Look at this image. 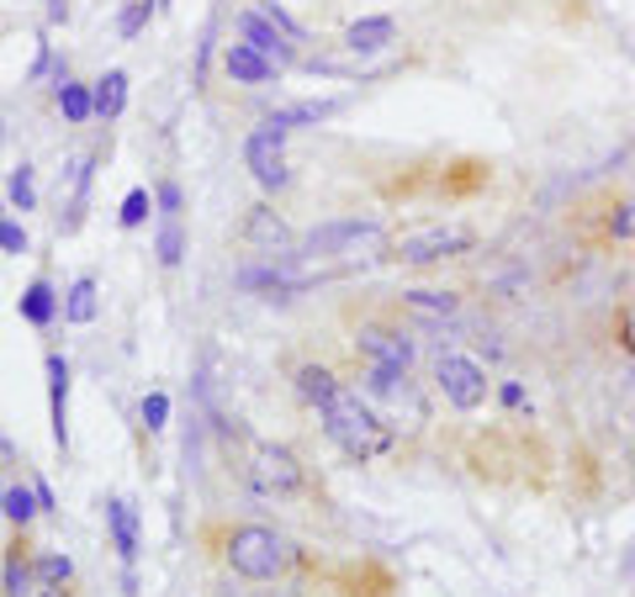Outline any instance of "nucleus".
<instances>
[{
	"label": "nucleus",
	"mask_w": 635,
	"mask_h": 597,
	"mask_svg": "<svg viewBox=\"0 0 635 597\" xmlns=\"http://www.w3.org/2000/svg\"><path fill=\"white\" fill-rule=\"evenodd\" d=\"M222 555H228L233 576H244V582H275V576L292 566V545H287L275 528H266V524L233 528V534H228V545H222Z\"/></svg>",
	"instance_id": "3"
},
{
	"label": "nucleus",
	"mask_w": 635,
	"mask_h": 597,
	"mask_svg": "<svg viewBox=\"0 0 635 597\" xmlns=\"http://www.w3.org/2000/svg\"><path fill=\"white\" fill-rule=\"evenodd\" d=\"M0 513H6V519H11L17 528H27L32 519H38V513H43V507H38V492H32V486L11 481V486H0Z\"/></svg>",
	"instance_id": "21"
},
{
	"label": "nucleus",
	"mask_w": 635,
	"mask_h": 597,
	"mask_svg": "<svg viewBox=\"0 0 635 597\" xmlns=\"http://www.w3.org/2000/svg\"><path fill=\"white\" fill-rule=\"evenodd\" d=\"M292 381H296V397H302L308 407H323L329 397H334V391H340L334 370H329V365H313V359H308V365H296Z\"/></svg>",
	"instance_id": "19"
},
{
	"label": "nucleus",
	"mask_w": 635,
	"mask_h": 597,
	"mask_svg": "<svg viewBox=\"0 0 635 597\" xmlns=\"http://www.w3.org/2000/svg\"><path fill=\"white\" fill-rule=\"evenodd\" d=\"M49 64H53V49H49V43H38V64H32V80H43V74H49Z\"/></svg>",
	"instance_id": "37"
},
{
	"label": "nucleus",
	"mask_w": 635,
	"mask_h": 597,
	"mask_svg": "<svg viewBox=\"0 0 635 597\" xmlns=\"http://www.w3.org/2000/svg\"><path fill=\"white\" fill-rule=\"evenodd\" d=\"M239 239H244L249 254H260V260H281V254H292V228H287V217L275 212V207H249L244 212V228H239Z\"/></svg>",
	"instance_id": "9"
},
{
	"label": "nucleus",
	"mask_w": 635,
	"mask_h": 597,
	"mask_svg": "<svg viewBox=\"0 0 635 597\" xmlns=\"http://www.w3.org/2000/svg\"><path fill=\"white\" fill-rule=\"evenodd\" d=\"M180 207H186L180 186H175V180H165V186L154 191V212H159V217H180Z\"/></svg>",
	"instance_id": "33"
},
{
	"label": "nucleus",
	"mask_w": 635,
	"mask_h": 597,
	"mask_svg": "<svg viewBox=\"0 0 635 597\" xmlns=\"http://www.w3.org/2000/svg\"><path fill=\"white\" fill-rule=\"evenodd\" d=\"M154 11H159L154 0H133L123 17H117V38H127V43H133V38H138V32H144L148 22H154Z\"/></svg>",
	"instance_id": "29"
},
{
	"label": "nucleus",
	"mask_w": 635,
	"mask_h": 597,
	"mask_svg": "<svg viewBox=\"0 0 635 597\" xmlns=\"http://www.w3.org/2000/svg\"><path fill=\"white\" fill-rule=\"evenodd\" d=\"M254 11H260V17H266L270 27H281V32H287L292 43H308V27L296 22V17L287 11V6H281V0H254Z\"/></svg>",
	"instance_id": "27"
},
{
	"label": "nucleus",
	"mask_w": 635,
	"mask_h": 597,
	"mask_svg": "<svg viewBox=\"0 0 635 597\" xmlns=\"http://www.w3.org/2000/svg\"><path fill=\"white\" fill-rule=\"evenodd\" d=\"M233 27H239V38H244V43H254V49L266 53V59H275L281 70H287V64H296V43L287 38V32H281V27H270L266 17L254 11V6H244Z\"/></svg>",
	"instance_id": "11"
},
{
	"label": "nucleus",
	"mask_w": 635,
	"mask_h": 597,
	"mask_svg": "<svg viewBox=\"0 0 635 597\" xmlns=\"http://www.w3.org/2000/svg\"><path fill=\"white\" fill-rule=\"evenodd\" d=\"M340 112V101H302V106H287V112H275L281 127H302V122H323Z\"/></svg>",
	"instance_id": "28"
},
{
	"label": "nucleus",
	"mask_w": 635,
	"mask_h": 597,
	"mask_svg": "<svg viewBox=\"0 0 635 597\" xmlns=\"http://www.w3.org/2000/svg\"><path fill=\"white\" fill-rule=\"evenodd\" d=\"M70 576H74V561H70V555H59V549H49V555H38V561H32V582H38L43 593H59Z\"/></svg>",
	"instance_id": "22"
},
{
	"label": "nucleus",
	"mask_w": 635,
	"mask_h": 597,
	"mask_svg": "<svg viewBox=\"0 0 635 597\" xmlns=\"http://www.w3.org/2000/svg\"><path fill=\"white\" fill-rule=\"evenodd\" d=\"M96 275H80L70 291H64V323H74V328H85V323H96Z\"/></svg>",
	"instance_id": "20"
},
{
	"label": "nucleus",
	"mask_w": 635,
	"mask_h": 597,
	"mask_svg": "<svg viewBox=\"0 0 635 597\" xmlns=\"http://www.w3.org/2000/svg\"><path fill=\"white\" fill-rule=\"evenodd\" d=\"M222 70H228V80H233V85H270V80L281 74V64H275V59H266L254 43H244V38H239V43H228V49H222Z\"/></svg>",
	"instance_id": "13"
},
{
	"label": "nucleus",
	"mask_w": 635,
	"mask_h": 597,
	"mask_svg": "<svg viewBox=\"0 0 635 597\" xmlns=\"http://www.w3.org/2000/svg\"><path fill=\"white\" fill-rule=\"evenodd\" d=\"M138 418H144L148 433H159L165 423H170V397H165V391H144V402H138Z\"/></svg>",
	"instance_id": "30"
},
{
	"label": "nucleus",
	"mask_w": 635,
	"mask_h": 597,
	"mask_svg": "<svg viewBox=\"0 0 635 597\" xmlns=\"http://www.w3.org/2000/svg\"><path fill=\"white\" fill-rule=\"evenodd\" d=\"M620 344L635 355V302H625V307H620Z\"/></svg>",
	"instance_id": "34"
},
{
	"label": "nucleus",
	"mask_w": 635,
	"mask_h": 597,
	"mask_svg": "<svg viewBox=\"0 0 635 597\" xmlns=\"http://www.w3.org/2000/svg\"><path fill=\"white\" fill-rule=\"evenodd\" d=\"M43 17H49V27H64L70 22V0H43Z\"/></svg>",
	"instance_id": "35"
},
{
	"label": "nucleus",
	"mask_w": 635,
	"mask_h": 597,
	"mask_svg": "<svg viewBox=\"0 0 635 597\" xmlns=\"http://www.w3.org/2000/svg\"><path fill=\"white\" fill-rule=\"evenodd\" d=\"M466 249H471V228H461V222H435V228H414V233H403V239L392 243V260L424 270V264L456 260V254H466Z\"/></svg>",
	"instance_id": "4"
},
{
	"label": "nucleus",
	"mask_w": 635,
	"mask_h": 597,
	"mask_svg": "<svg viewBox=\"0 0 635 597\" xmlns=\"http://www.w3.org/2000/svg\"><path fill=\"white\" fill-rule=\"evenodd\" d=\"M610 239H614V243H635V196L614 201V212H610Z\"/></svg>",
	"instance_id": "31"
},
{
	"label": "nucleus",
	"mask_w": 635,
	"mask_h": 597,
	"mask_svg": "<svg viewBox=\"0 0 635 597\" xmlns=\"http://www.w3.org/2000/svg\"><path fill=\"white\" fill-rule=\"evenodd\" d=\"M127 96H133V80H127V70H106L96 80V117L117 122L127 112Z\"/></svg>",
	"instance_id": "18"
},
{
	"label": "nucleus",
	"mask_w": 635,
	"mask_h": 597,
	"mask_svg": "<svg viewBox=\"0 0 635 597\" xmlns=\"http://www.w3.org/2000/svg\"><path fill=\"white\" fill-rule=\"evenodd\" d=\"M27 587H32V566H27L22 545H11V555H6V582H0V597H27Z\"/></svg>",
	"instance_id": "26"
},
{
	"label": "nucleus",
	"mask_w": 635,
	"mask_h": 597,
	"mask_svg": "<svg viewBox=\"0 0 635 597\" xmlns=\"http://www.w3.org/2000/svg\"><path fill=\"white\" fill-rule=\"evenodd\" d=\"M355 349L366 355V365H392V370H414L418 344L392 323H361L355 328Z\"/></svg>",
	"instance_id": "8"
},
{
	"label": "nucleus",
	"mask_w": 635,
	"mask_h": 597,
	"mask_svg": "<svg viewBox=\"0 0 635 597\" xmlns=\"http://www.w3.org/2000/svg\"><path fill=\"white\" fill-rule=\"evenodd\" d=\"M435 386H440V397L456 407V412H477L492 391L488 370L471 355H461V349H445V355L435 359Z\"/></svg>",
	"instance_id": "5"
},
{
	"label": "nucleus",
	"mask_w": 635,
	"mask_h": 597,
	"mask_svg": "<svg viewBox=\"0 0 635 597\" xmlns=\"http://www.w3.org/2000/svg\"><path fill=\"white\" fill-rule=\"evenodd\" d=\"M43 370H49V418H53V444L59 450H70V359L64 355H49L43 359Z\"/></svg>",
	"instance_id": "12"
},
{
	"label": "nucleus",
	"mask_w": 635,
	"mask_h": 597,
	"mask_svg": "<svg viewBox=\"0 0 635 597\" xmlns=\"http://www.w3.org/2000/svg\"><path fill=\"white\" fill-rule=\"evenodd\" d=\"M53 101H59V112L70 127H85V122L96 117V85H80L70 70L53 74Z\"/></svg>",
	"instance_id": "14"
},
{
	"label": "nucleus",
	"mask_w": 635,
	"mask_h": 597,
	"mask_svg": "<svg viewBox=\"0 0 635 597\" xmlns=\"http://www.w3.org/2000/svg\"><path fill=\"white\" fill-rule=\"evenodd\" d=\"M397 43V22L392 17H361V22L344 27V49L350 53H382Z\"/></svg>",
	"instance_id": "16"
},
{
	"label": "nucleus",
	"mask_w": 635,
	"mask_h": 597,
	"mask_svg": "<svg viewBox=\"0 0 635 597\" xmlns=\"http://www.w3.org/2000/svg\"><path fill=\"white\" fill-rule=\"evenodd\" d=\"M0 144H6V117H0Z\"/></svg>",
	"instance_id": "40"
},
{
	"label": "nucleus",
	"mask_w": 635,
	"mask_h": 597,
	"mask_svg": "<svg viewBox=\"0 0 635 597\" xmlns=\"http://www.w3.org/2000/svg\"><path fill=\"white\" fill-rule=\"evenodd\" d=\"M17 312H22V323H32V328H49L53 317L64 312V296H59V291L49 286V281H32V286L22 291Z\"/></svg>",
	"instance_id": "17"
},
{
	"label": "nucleus",
	"mask_w": 635,
	"mask_h": 597,
	"mask_svg": "<svg viewBox=\"0 0 635 597\" xmlns=\"http://www.w3.org/2000/svg\"><path fill=\"white\" fill-rule=\"evenodd\" d=\"M6 212H11V201H0V222H6Z\"/></svg>",
	"instance_id": "39"
},
{
	"label": "nucleus",
	"mask_w": 635,
	"mask_h": 597,
	"mask_svg": "<svg viewBox=\"0 0 635 597\" xmlns=\"http://www.w3.org/2000/svg\"><path fill=\"white\" fill-rule=\"evenodd\" d=\"M302 481H308V471H302V460L287 444H254V454H249V486L260 498H296Z\"/></svg>",
	"instance_id": "6"
},
{
	"label": "nucleus",
	"mask_w": 635,
	"mask_h": 597,
	"mask_svg": "<svg viewBox=\"0 0 635 597\" xmlns=\"http://www.w3.org/2000/svg\"><path fill=\"white\" fill-rule=\"evenodd\" d=\"M397 302H403V312H408L414 323H424V328H445V323L461 317V296H456V291H440V286H414V291H403Z\"/></svg>",
	"instance_id": "10"
},
{
	"label": "nucleus",
	"mask_w": 635,
	"mask_h": 597,
	"mask_svg": "<svg viewBox=\"0 0 635 597\" xmlns=\"http://www.w3.org/2000/svg\"><path fill=\"white\" fill-rule=\"evenodd\" d=\"M32 492H38V507H43V513H59V498H53L49 481H32Z\"/></svg>",
	"instance_id": "36"
},
{
	"label": "nucleus",
	"mask_w": 635,
	"mask_h": 597,
	"mask_svg": "<svg viewBox=\"0 0 635 597\" xmlns=\"http://www.w3.org/2000/svg\"><path fill=\"white\" fill-rule=\"evenodd\" d=\"M287 133H292V127H281L275 117H266L244 138V165H249V175H254L266 191H287V180H292V169H287V159H281Z\"/></svg>",
	"instance_id": "7"
},
{
	"label": "nucleus",
	"mask_w": 635,
	"mask_h": 597,
	"mask_svg": "<svg viewBox=\"0 0 635 597\" xmlns=\"http://www.w3.org/2000/svg\"><path fill=\"white\" fill-rule=\"evenodd\" d=\"M27 249H32V239H27V228H22V222H11V217H6V222H0V254H27Z\"/></svg>",
	"instance_id": "32"
},
{
	"label": "nucleus",
	"mask_w": 635,
	"mask_h": 597,
	"mask_svg": "<svg viewBox=\"0 0 635 597\" xmlns=\"http://www.w3.org/2000/svg\"><path fill=\"white\" fill-rule=\"evenodd\" d=\"M148 212H154V191H148V186H133V191L123 196V207H117V222L133 233V228L148 222Z\"/></svg>",
	"instance_id": "25"
},
{
	"label": "nucleus",
	"mask_w": 635,
	"mask_h": 597,
	"mask_svg": "<svg viewBox=\"0 0 635 597\" xmlns=\"http://www.w3.org/2000/svg\"><path fill=\"white\" fill-rule=\"evenodd\" d=\"M498 397H503V402H509V407H524V386H519V381H509V386H503V391H498Z\"/></svg>",
	"instance_id": "38"
},
{
	"label": "nucleus",
	"mask_w": 635,
	"mask_h": 597,
	"mask_svg": "<svg viewBox=\"0 0 635 597\" xmlns=\"http://www.w3.org/2000/svg\"><path fill=\"white\" fill-rule=\"evenodd\" d=\"M154 254H159V264H165V270H175V264L186 260V233H180V217H159V239H154Z\"/></svg>",
	"instance_id": "23"
},
{
	"label": "nucleus",
	"mask_w": 635,
	"mask_h": 597,
	"mask_svg": "<svg viewBox=\"0 0 635 597\" xmlns=\"http://www.w3.org/2000/svg\"><path fill=\"white\" fill-rule=\"evenodd\" d=\"M106 534H112L117 561L133 566V561H138V513H133V502L127 498H106Z\"/></svg>",
	"instance_id": "15"
},
{
	"label": "nucleus",
	"mask_w": 635,
	"mask_h": 597,
	"mask_svg": "<svg viewBox=\"0 0 635 597\" xmlns=\"http://www.w3.org/2000/svg\"><path fill=\"white\" fill-rule=\"evenodd\" d=\"M318 418H323V433H329L350 460H376V454L392 450V429L376 418V407L366 402V391L340 386L329 402L318 407Z\"/></svg>",
	"instance_id": "2"
},
{
	"label": "nucleus",
	"mask_w": 635,
	"mask_h": 597,
	"mask_svg": "<svg viewBox=\"0 0 635 597\" xmlns=\"http://www.w3.org/2000/svg\"><path fill=\"white\" fill-rule=\"evenodd\" d=\"M302 254L334 264L344 275V270H361V264L392 260V243H387V228L371 222V217H334V222H323V228H313L302 239Z\"/></svg>",
	"instance_id": "1"
},
{
	"label": "nucleus",
	"mask_w": 635,
	"mask_h": 597,
	"mask_svg": "<svg viewBox=\"0 0 635 597\" xmlns=\"http://www.w3.org/2000/svg\"><path fill=\"white\" fill-rule=\"evenodd\" d=\"M6 201H11V212H32V207H38V180H32V165L11 169V180H6Z\"/></svg>",
	"instance_id": "24"
}]
</instances>
